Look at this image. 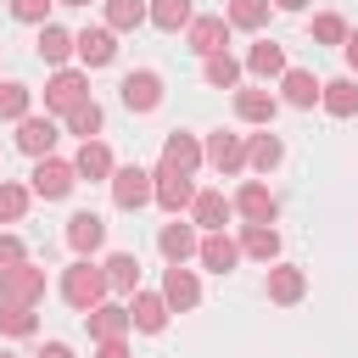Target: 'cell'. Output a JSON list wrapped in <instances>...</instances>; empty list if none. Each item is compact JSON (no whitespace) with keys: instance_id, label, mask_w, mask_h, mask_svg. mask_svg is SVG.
<instances>
[{"instance_id":"cell-17","label":"cell","mask_w":358,"mask_h":358,"mask_svg":"<svg viewBox=\"0 0 358 358\" xmlns=\"http://www.w3.org/2000/svg\"><path fill=\"white\" fill-rule=\"evenodd\" d=\"M67 246H73V257H95L101 246H106V218L101 213H90V207H78L73 218H67Z\"/></svg>"},{"instance_id":"cell-7","label":"cell","mask_w":358,"mask_h":358,"mask_svg":"<svg viewBox=\"0 0 358 358\" xmlns=\"http://www.w3.org/2000/svg\"><path fill=\"white\" fill-rule=\"evenodd\" d=\"M201 151H207V168H213V173H224V179L246 173V134H235V129H213V134L201 140Z\"/></svg>"},{"instance_id":"cell-31","label":"cell","mask_w":358,"mask_h":358,"mask_svg":"<svg viewBox=\"0 0 358 358\" xmlns=\"http://www.w3.org/2000/svg\"><path fill=\"white\" fill-rule=\"evenodd\" d=\"M268 11H274V0H224V17H229L235 34H263Z\"/></svg>"},{"instance_id":"cell-37","label":"cell","mask_w":358,"mask_h":358,"mask_svg":"<svg viewBox=\"0 0 358 358\" xmlns=\"http://www.w3.org/2000/svg\"><path fill=\"white\" fill-rule=\"evenodd\" d=\"M151 6V28H162V34H185L190 28V0H145Z\"/></svg>"},{"instance_id":"cell-30","label":"cell","mask_w":358,"mask_h":358,"mask_svg":"<svg viewBox=\"0 0 358 358\" xmlns=\"http://www.w3.org/2000/svg\"><path fill=\"white\" fill-rule=\"evenodd\" d=\"M319 106H324L330 117H358V78H352V73H341V78H324V90H319Z\"/></svg>"},{"instance_id":"cell-47","label":"cell","mask_w":358,"mask_h":358,"mask_svg":"<svg viewBox=\"0 0 358 358\" xmlns=\"http://www.w3.org/2000/svg\"><path fill=\"white\" fill-rule=\"evenodd\" d=\"M56 6H90V0H56Z\"/></svg>"},{"instance_id":"cell-2","label":"cell","mask_w":358,"mask_h":358,"mask_svg":"<svg viewBox=\"0 0 358 358\" xmlns=\"http://www.w3.org/2000/svg\"><path fill=\"white\" fill-rule=\"evenodd\" d=\"M84 179H78V168H73V157H34V173H28V190H34V201H67L73 190H78Z\"/></svg>"},{"instance_id":"cell-41","label":"cell","mask_w":358,"mask_h":358,"mask_svg":"<svg viewBox=\"0 0 358 358\" xmlns=\"http://www.w3.org/2000/svg\"><path fill=\"white\" fill-rule=\"evenodd\" d=\"M17 263H28V246H22V235L0 229V274H6V268H17Z\"/></svg>"},{"instance_id":"cell-13","label":"cell","mask_w":358,"mask_h":358,"mask_svg":"<svg viewBox=\"0 0 358 358\" xmlns=\"http://www.w3.org/2000/svg\"><path fill=\"white\" fill-rule=\"evenodd\" d=\"M157 291L168 296V308H173V313H190V308H201V274H196L190 263H168Z\"/></svg>"},{"instance_id":"cell-44","label":"cell","mask_w":358,"mask_h":358,"mask_svg":"<svg viewBox=\"0 0 358 358\" xmlns=\"http://www.w3.org/2000/svg\"><path fill=\"white\" fill-rule=\"evenodd\" d=\"M34 358H73V347H67V341H45Z\"/></svg>"},{"instance_id":"cell-29","label":"cell","mask_w":358,"mask_h":358,"mask_svg":"<svg viewBox=\"0 0 358 358\" xmlns=\"http://www.w3.org/2000/svg\"><path fill=\"white\" fill-rule=\"evenodd\" d=\"M235 241H241V257H257L263 268L280 257V229H274V224H241Z\"/></svg>"},{"instance_id":"cell-45","label":"cell","mask_w":358,"mask_h":358,"mask_svg":"<svg viewBox=\"0 0 358 358\" xmlns=\"http://www.w3.org/2000/svg\"><path fill=\"white\" fill-rule=\"evenodd\" d=\"M274 11H308V0H274Z\"/></svg>"},{"instance_id":"cell-3","label":"cell","mask_w":358,"mask_h":358,"mask_svg":"<svg viewBox=\"0 0 358 358\" xmlns=\"http://www.w3.org/2000/svg\"><path fill=\"white\" fill-rule=\"evenodd\" d=\"M106 190H112V207H123V213H140L145 201H157V179L140 162H117L112 179H106Z\"/></svg>"},{"instance_id":"cell-34","label":"cell","mask_w":358,"mask_h":358,"mask_svg":"<svg viewBox=\"0 0 358 358\" xmlns=\"http://www.w3.org/2000/svg\"><path fill=\"white\" fill-rule=\"evenodd\" d=\"M101 123H106V112H101V101H95V95H84L73 112H62V129H67V134H78V140H95V134H101Z\"/></svg>"},{"instance_id":"cell-32","label":"cell","mask_w":358,"mask_h":358,"mask_svg":"<svg viewBox=\"0 0 358 358\" xmlns=\"http://www.w3.org/2000/svg\"><path fill=\"white\" fill-rule=\"evenodd\" d=\"M106 280H112V296H134L140 291V257L134 252H106Z\"/></svg>"},{"instance_id":"cell-20","label":"cell","mask_w":358,"mask_h":358,"mask_svg":"<svg viewBox=\"0 0 358 358\" xmlns=\"http://www.w3.org/2000/svg\"><path fill=\"white\" fill-rule=\"evenodd\" d=\"M319 90H324V78H313L308 67H285L280 73V106H291V112H313Z\"/></svg>"},{"instance_id":"cell-38","label":"cell","mask_w":358,"mask_h":358,"mask_svg":"<svg viewBox=\"0 0 358 358\" xmlns=\"http://www.w3.org/2000/svg\"><path fill=\"white\" fill-rule=\"evenodd\" d=\"M308 34H313V45H347V34H352V22L341 17V11H313V22H308Z\"/></svg>"},{"instance_id":"cell-27","label":"cell","mask_w":358,"mask_h":358,"mask_svg":"<svg viewBox=\"0 0 358 358\" xmlns=\"http://www.w3.org/2000/svg\"><path fill=\"white\" fill-rule=\"evenodd\" d=\"M235 218V201L224 196V190H196V201H190V224L207 235V229H224Z\"/></svg>"},{"instance_id":"cell-39","label":"cell","mask_w":358,"mask_h":358,"mask_svg":"<svg viewBox=\"0 0 358 358\" xmlns=\"http://www.w3.org/2000/svg\"><path fill=\"white\" fill-rule=\"evenodd\" d=\"M28 207H34V190L22 179H0V224H22Z\"/></svg>"},{"instance_id":"cell-15","label":"cell","mask_w":358,"mask_h":358,"mask_svg":"<svg viewBox=\"0 0 358 358\" xmlns=\"http://www.w3.org/2000/svg\"><path fill=\"white\" fill-rule=\"evenodd\" d=\"M241 62H246V73H252L257 84H280V73L291 67V62H285V45H280V39H263V34L246 45Z\"/></svg>"},{"instance_id":"cell-9","label":"cell","mask_w":358,"mask_h":358,"mask_svg":"<svg viewBox=\"0 0 358 358\" xmlns=\"http://www.w3.org/2000/svg\"><path fill=\"white\" fill-rule=\"evenodd\" d=\"M229 17L224 11H201V17H190V28H185V50L190 56H213V50H229Z\"/></svg>"},{"instance_id":"cell-11","label":"cell","mask_w":358,"mask_h":358,"mask_svg":"<svg viewBox=\"0 0 358 358\" xmlns=\"http://www.w3.org/2000/svg\"><path fill=\"white\" fill-rule=\"evenodd\" d=\"M196 246H201V229L190 224V213H173V218L157 229V252H162V263H190Z\"/></svg>"},{"instance_id":"cell-33","label":"cell","mask_w":358,"mask_h":358,"mask_svg":"<svg viewBox=\"0 0 358 358\" xmlns=\"http://www.w3.org/2000/svg\"><path fill=\"white\" fill-rule=\"evenodd\" d=\"M101 11H106V28L112 34H134V28L151 22V6L145 0H101Z\"/></svg>"},{"instance_id":"cell-18","label":"cell","mask_w":358,"mask_h":358,"mask_svg":"<svg viewBox=\"0 0 358 358\" xmlns=\"http://www.w3.org/2000/svg\"><path fill=\"white\" fill-rule=\"evenodd\" d=\"M129 319H134V330H140V336H162V330H168V319H173V308H168V296H162V291H145V285H140V291L129 296Z\"/></svg>"},{"instance_id":"cell-42","label":"cell","mask_w":358,"mask_h":358,"mask_svg":"<svg viewBox=\"0 0 358 358\" xmlns=\"http://www.w3.org/2000/svg\"><path fill=\"white\" fill-rule=\"evenodd\" d=\"M95 358H134V352H129V336H112V341H95Z\"/></svg>"},{"instance_id":"cell-22","label":"cell","mask_w":358,"mask_h":358,"mask_svg":"<svg viewBox=\"0 0 358 358\" xmlns=\"http://www.w3.org/2000/svg\"><path fill=\"white\" fill-rule=\"evenodd\" d=\"M84 330H90V341H112V336H129L134 330V319H129V302H95L90 313H84Z\"/></svg>"},{"instance_id":"cell-5","label":"cell","mask_w":358,"mask_h":358,"mask_svg":"<svg viewBox=\"0 0 358 358\" xmlns=\"http://www.w3.org/2000/svg\"><path fill=\"white\" fill-rule=\"evenodd\" d=\"M162 73L157 67H134V73H123V84H117V101L134 112V117H145V112H157L162 106Z\"/></svg>"},{"instance_id":"cell-24","label":"cell","mask_w":358,"mask_h":358,"mask_svg":"<svg viewBox=\"0 0 358 358\" xmlns=\"http://www.w3.org/2000/svg\"><path fill=\"white\" fill-rule=\"evenodd\" d=\"M162 162H168V168H179V173H196V168L207 162L201 134H190V129H168V134H162Z\"/></svg>"},{"instance_id":"cell-12","label":"cell","mask_w":358,"mask_h":358,"mask_svg":"<svg viewBox=\"0 0 358 358\" xmlns=\"http://www.w3.org/2000/svg\"><path fill=\"white\" fill-rule=\"evenodd\" d=\"M0 302H22V308H39L45 302V268L28 257V263H17V268H6L0 274Z\"/></svg>"},{"instance_id":"cell-1","label":"cell","mask_w":358,"mask_h":358,"mask_svg":"<svg viewBox=\"0 0 358 358\" xmlns=\"http://www.w3.org/2000/svg\"><path fill=\"white\" fill-rule=\"evenodd\" d=\"M56 291H62V302H67L73 313H90L95 302H106V296H112V280H106V268H101L95 257H73V263L62 268Z\"/></svg>"},{"instance_id":"cell-6","label":"cell","mask_w":358,"mask_h":358,"mask_svg":"<svg viewBox=\"0 0 358 358\" xmlns=\"http://www.w3.org/2000/svg\"><path fill=\"white\" fill-rule=\"evenodd\" d=\"M263 296H268L274 308H296V302L308 296V268H302V263L274 257V263H268V274H263Z\"/></svg>"},{"instance_id":"cell-21","label":"cell","mask_w":358,"mask_h":358,"mask_svg":"<svg viewBox=\"0 0 358 358\" xmlns=\"http://www.w3.org/2000/svg\"><path fill=\"white\" fill-rule=\"evenodd\" d=\"M196 263H201L207 274H235V263H241V241L224 235V229H207L201 246H196Z\"/></svg>"},{"instance_id":"cell-43","label":"cell","mask_w":358,"mask_h":358,"mask_svg":"<svg viewBox=\"0 0 358 358\" xmlns=\"http://www.w3.org/2000/svg\"><path fill=\"white\" fill-rule=\"evenodd\" d=\"M341 62H347V73H352V78H358V28H352V34H347V45H341Z\"/></svg>"},{"instance_id":"cell-19","label":"cell","mask_w":358,"mask_h":358,"mask_svg":"<svg viewBox=\"0 0 358 358\" xmlns=\"http://www.w3.org/2000/svg\"><path fill=\"white\" fill-rule=\"evenodd\" d=\"M34 50H39L45 67H73V62H78V34L62 28V22H45L39 39H34Z\"/></svg>"},{"instance_id":"cell-46","label":"cell","mask_w":358,"mask_h":358,"mask_svg":"<svg viewBox=\"0 0 358 358\" xmlns=\"http://www.w3.org/2000/svg\"><path fill=\"white\" fill-rule=\"evenodd\" d=\"M0 358H22V352H11V347H0Z\"/></svg>"},{"instance_id":"cell-36","label":"cell","mask_w":358,"mask_h":358,"mask_svg":"<svg viewBox=\"0 0 358 358\" xmlns=\"http://www.w3.org/2000/svg\"><path fill=\"white\" fill-rule=\"evenodd\" d=\"M34 112V90L17 78H0V123H22Z\"/></svg>"},{"instance_id":"cell-40","label":"cell","mask_w":358,"mask_h":358,"mask_svg":"<svg viewBox=\"0 0 358 358\" xmlns=\"http://www.w3.org/2000/svg\"><path fill=\"white\" fill-rule=\"evenodd\" d=\"M6 6H11V17H17V22H28V28H45L56 0H6Z\"/></svg>"},{"instance_id":"cell-10","label":"cell","mask_w":358,"mask_h":358,"mask_svg":"<svg viewBox=\"0 0 358 358\" xmlns=\"http://www.w3.org/2000/svg\"><path fill=\"white\" fill-rule=\"evenodd\" d=\"M151 179H157V207H162L168 218H173V213H190V201H196V173H179V168L157 162Z\"/></svg>"},{"instance_id":"cell-26","label":"cell","mask_w":358,"mask_h":358,"mask_svg":"<svg viewBox=\"0 0 358 358\" xmlns=\"http://www.w3.org/2000/svg\"><path fill=\"white\" fill-rule=\"evenodd\" d=\"M280 162H285V140H280L274 129H257V134H246V168H252L257 179H268Z\"/></svg>"},{"instance_id":"cell-16","label":"cell","mask_w":358,"mask_h":358,"mask_svg":"<svg viewBox=\"0 0 358 358\" xmlns=\"http://www.w3.org/2000/svg\"><path fill=\"white\" fill-rule=\"evenodd\" d=\"M274 112H280V95H274L268 84H241V90H235V117H241V123L268 129Z\"/></svg>"},{"instance_id":"cell-4","label":"cell","mask_w":358,"mask_h":358,"mask_svg":"<svg viewBox=\"0 0 358 358\" xmlns=\"http://www.w3.org/2000/svg\"><path fill=\"white\" fill-rule=\"evenodd\" d=\"M84 95H90V67H50V78H45V112L50 117L73 112Z\"/></svg>"},{"instance_id":"cell-35","label":"cell","mask_w":358,"mask_h":358,"mask_svg":"<svg viewBox=\"0 0 358 358\" xmlns=\"http://www.w3.org/2000/svg\"><path fill=\"white\" fill-rule=\"evenodd\" d=\"M39 330V313L34 308H22V302H0V336L6 341H28Z\"/></svg>"},{"instance_id":"cell-14","label":"cell","mask_w":358,"mask_h":358,"mask_svg":"<svg viewBox=\"0 0 358 358\" xmlns=\"http://www.w3.org/2000/svg\"><path fill=\"white\" fill-rule=\"evenodd\" d=\"M56 140H62V117H50V112H28L17 123V151H28V157H50Z\"/></svg>"},{"instance_id":"cell-25","label":"cell","mask_w":358,"mask_h":358,"mask_svg":"<svg viewBox=\"0 0 358 358\" xmlns=\"http://www.w3.org/2000/svg\"><path fill=\"white\" fill-rule=\"evenodd\" d=\"M73 168H78V179H90V185H106V179H112V168H117V157H112V145L95 134V140H78Z\"/></svg>"},{"instance_id":"cell-23","label":"cell","mask_w":358,"mask_h":358,"mask_svg":"<svg viewBox=\"0 0 358 358\" xmlns=\"http://www.w3.org/2000/svg\"><path fill=\"white\" fill-rule=\"evenodd\" d=\"M117 62V34L106 28V22H95V28H78V67H112Z\"/></svg>"},{"instance_id":"cell-8","label":"cell","mask_w":358,"mask_h":358,"mask_svg":"<svg viewBox=\"0 0 358 358\" xmlns=\"http://www.w3.org/2000/svg\"><path fill=\"white\" fill-rule=\"evenodd\" d=\"M241 224H274L280 218V196L268 190V179H241V190L229 196Z\"/></svg>"},{"instance_id":"cell-28","label":"cell","mask_w":358,"mask_h":358,"mask_svg":"<svg viewBox=\"0 0 358 358\" xmlns=\"http://www.w3.org/2000/svg\"><path fill=\"white\" fill-rule=\"evenodd\" d=\"M241 78H246V62L241 56H229V50L201 56V84L207 90H241Z\"/></svg>"}]
</instances>
